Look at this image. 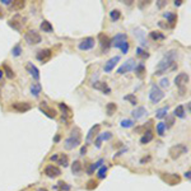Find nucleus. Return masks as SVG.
Wrapping results in <instances>:
<instances>
[{
    "instance_id": "nucleus-1",
    "label": "nucleus",
    "mask_w": 191,
    "mask_h": 191,
    "mask_svg": "<svg viewBox=\"0 0 191 191\" xmlns=\"http://www.w3.org/2000/svg\"><path fill=\"white\" fill-rule=\"evenodd\" d=\"M176 57H177V51L176 50L168 51V52L162 57V60L158 62L157 70H155V75H162L163 73H166L168 69L175 70V69L177 68V64H175Z\"/></svg>"
},
{
    "instance_id": "nucleus-2",
    "label": "nucleus",
    "mask_w": 191,
    "mask_h": 191,
    "mask_svg": "<svg viewBox=\"0 0 191 191\" xmlns=\"http://www.w3.org/2000/svg\"><path fill=\"white\" fill-rule=\"evenodd\" d=\"M111 46L115 48H120L122 54H127L129 52L130 45L127 42V36L126 33H117L115 34V37L111 40Z\"/></svg>"
},
{
    "instance_id": "nucleus-3",
    "label": "nucleus",
    "mask_w": 191,
    "mask_h": 191,
    "mask_svg": "<svg viewBox=\"0 0 191 191\" xmlns=\"http://www.w3.org/2000/svg\"><path fill=\"white\" fill-rule=\"evenodd\" d=\"M80 138H82V131L79 127H74L71 130L70 136L65 139L64 141V148L66 150H73L74 148H76L79 144H80Z\"/></svg>"
},
{
    "instance_id": "nucleus-4",
    "label": "nucleus",
    "mask_w": 191,
    "mask_h": 191,
    "mask_svg": "<svg viewBox=\"0 0 191 191\" xmlns=\"http://www.w3.org/2000/svg\"><path fill=\"white\" fill-rule=\"evenodd\" d=\"M164 98V93L157 84H152L150 92H149V99L152 103H158Z\"/></svg>"
},
{
    "instance_id": "nucleus-5",
    "label": "nucleus",
    "mask_w": 191,
    "mask_h": 191,
    "mask_svg": "<svg viewBox=\"0 0 191 191\" xmlns=\"http://www.w3.org/2000/svg\"><path fill=\"white\" fill-rule=\"evenodd\" d=\"M24 40H26V42L28 45H37V43H41L42 37H41V34L38 33L37 31L31 29L24 34Z\"/></svg>"
},
{
    "instance_id": "nucleus-6",
    "label": "nucleus",
    "mask_w": 191,
    "mask_h": 191,
    "mask_svg": "<svg viewBox=\"0 0 191 191\" xmlns=\"http://www.w3.org/2000/svg\"><path fill=\"white\" fill-rule=\"evenodd\" d=\"M135 66H136L135 59H129V60L125 62V64H122L119 69H117V74L122 75V74H125V73H129V71H131V70H134Z\"/></svg>"
},
{
    "instance_id": "nucleus-7",
    "label": "nucleus",
    "mask_w": 191,
    "mask_h": 191,
    "mask_svg": "<svg viewBox=\"0 0 191 191\" xmlns=\"http://www.w3.org/2000/svg\"><path fill=\"white\" fill-rule=\"evenodd\" d=\"M96 45V41L93 37H87L84 40H82L78 45V48L82 51H88V50H92Z\"/></svg>"
},
{
    "instance_id": "nucleus-8",
    "label": "nucleus",
    "mask_w": 191,
    "mask_h": 191,
    "mask_svg": "<svg viewBox=\"0 0 191 191\" xmlns=\"http://www.w3.org/2000/svg\"><path fill=\"white\" fill-rule=\"evenodd\" d=\"M187 147L186 145H183V144H177L176 147H173L171 148V150H169V154H171V157L173 159H176V158H178L181 154H185V153H187Z\"/></svg>"
},
{
    "instance_id": "nucleus-9",
    "label": "nucleus",
    "mask_w": 191,
    "mask_h": 191,
    "mask_svg": "<svg viewBox=\"0 0 191 191\" xmlns=\"http://www.w3.org/2000/svg\"><path fill=\"white\" fill-rule=\"evenodd\" d=\"M51 55H52V51L50 50V48H42V50H40L36 55L37 60L41 61L42 64H45L47 60H50L51 59Z\"/></svg>"
},
{
    "instance_id": "nucleus-10",
    "label": "nucleus",
    "mask_w": 191,
    "mask_h": 191,
    "mask_svg": "<svg viewBox=\"0 0 191 191\" xmlns=\"http://www.w3.org/2000/svg\"><path fill=\"white\" fill-rule=\"evenodd\" d=\"M45 175L47 177H50V178H54V177H59L61 175V169L56 167V166L54 164H48L46 166V168H45Z\"/></svg>"
},
{
    "instance_id": "nucleus-11",
    "label": "nucleus",
    "mask_w": 191,
    "mask_h": 191,
    "mask_svg": "<svg viewBox=\"0 0 191 191\" xmlns=\"http://www.w3.org/2000/svg\"><path fill=\"white\" fill-rule=\"evenodd\" d=\"M189 75L186 74V73H180L178 75H176V78H175V84L178 87V89L180 88H185L186 84L189 83Z\"/></svg>"
},
{
    "instance_id": "nucleus-12",
    "label": "nucleus",
    "mask_w": 191,
    "mask_h": 191,
    "mask_svg": "<svg viewBox=\"0 0 191 191\" xmlns=\"http://www.w3.org/2000/svg\"><path fill=\"white\" fill-rule=\"evenodd\" d=\"M98 38H99V43H101V47H102V51L103 52H107L108 48L111 47V40L103 33H99Z\"/></svg>"
},
{
    "instance_id": "nucleus-13",
    "label": "nucleus",
    "mask_w": 191,
    "mask_h": 191,
    "mask_svg": "<svg viewBox=\"0 0 191 191\" xmlns=\"http://www.w3.org/2000/svg\"><path fill=\"white\" fill-rule=\"evenodd\" d=\"M119 61H120V56H113V57H111L110 60L105 64V66H103V70H105V73H111V71H112Z\"/></svg>"
},
{
    "instance_id": "nucleus-14",
    "label": "nucleus",
    "mask_w": 191,
    "mask_h": 191,
    "mask_svg": "<svg viewBox=\"0 0 191 191\" xmlns=\"http://www.w3.org/2000/svg\"><path fill=\"white\" fill-rule=\"evenodd\" d=\"M92 87L94 89H97V91L103 92L105 94H110V93H111V88L107 85V83H105V82H94L92 84Z\"/></svg>"
},
{
    "instance_id": "nucleus-15",
    "label": "nucleus",
    "mask_w": 191,
    "mask_h": 191,
    "mask_svg": "<svg viewBox=\"0 0 191 191\" xmlns=\"http://www.w3.org/2000/svg\"><path fill=\"white\" fill-rule=\"evenodd\" d=\"M12 107L15 111H18V112H26V111H29L32 108V106H31L28 102H15V103H13Z\"/></svg>"
},
{
    "instance_id": "nucleus-16",
    "label": "nucleus",
    "mask_w": 191,
    "mask_h": 191,
    "mask_svg": "<svg viewBox=\"0 0 191 191\" xmlns=\"http://www.w3.org/2000/svg\"><path fill=\"white\" fill-rule=\"evenodd\" d=\"M26 69H27V71L29 73V75L32 76L34 80H38V79H40V70H38V69L34 66L33 62H28V64H27V66H26Z\"/></svg>"
},
{
    "instance_id": "nucleus-17",
    "label": "nucleus",
    "mask_w": 191,
    "mask_h": 191,
    "mask_svg": "<svg viewBox=\"0 0 191 191\" xmlns=\"http://www.w3.org/2000/svg\"><path fill=\"white\" fill-rule=\"evenodd\" d=\"M111 138H112V134H111L110 131H106V133H103V134H99L98 136H97L96 141H94L96 147H97V148H101V145H102V141L110 140Z\"/></svg>"
},
{
    "instance_id": "nucleus-18",
    "label": "nucleus",
    "mask_w": 191,
    "mask_h": 191,
    "mask_svg": "<svg viewBox=\"0 0 191 191\" xmlns=\"http://www.w3.org/2000/svg\"><path fill=\"white\" fill-rule=\"evenodd\" d=\"M101 129V125L99 124H96V125H93V126L89 129L88 131V134H87V138H85V141L87 143H89V141L92 140V138L94 136V135H98V131Z\"/></svg>"
},
{
    "instance_id": "nucleus-19",
    "label": "nucleus",
    "mask_w": 191,
    "mask_h": 191,
    "mask_svg": "<svg viewBox=\"0 0 191 191\" xmlns=\"http://www.w3.org/2000/svg\"><path fill=\"white\" fill-rule=\"evenodd\" d=\"M22 18H20V15H14L12 19H9V22L8 24L10 27H12L13 29H15V31H20V26H22V22H18V20H20Z\"/></svg>"
},
{
    "instance_id": "nucleus-20",
    "label": "nucleus",
    "mask_w": 191,
    "mask_h": 191,
    "mask_svg": "<svg viewBox=\"0 0 191 191\" xmlns=\"http://www.w3.org/2000/svg\"><path fill=\"white\" fill-rule=\"evenodd\" d=\"M163 17L167 19V22L169 24L168 27H169V28H172V27L175 26L176 20H177V14H176V13H171V12H164V13H163Z\"/></svg>"
},
{
    "instance_id": "nucleus-21",
    "label": "nucleus",
    "mask_w": 191,
    "mask_h": 191,
    "mask_svg": "<svg viewBox=\"0 0 191 191\" xmlns=\"http://www.w3.org/2000/svg\"><path fill=\"white\" fill-rule=\"evenodd\" d=\"M42 103H43V106H41L40 110L42 111V112L46 115L47 117H50V119H54V117L56 116V111H55L54 108H50V107L46 105V102H42Z\"/></svg>"
},
{
    "instance_id": "nucleus-22",
    "label": "nucleus",
    "mask_w": 191,
    "mask_h": 191,
    "mask_svg": "<svg viewBox=\"0 0 191 191\" xmlns=\"http://www.w3.org/2000/svg\"><path fill=\"white\" fill-rule=\"evenodd\" d=\"M131 115H133V117L135 120H139V119H141V117L144 116V115H147V108L143 106H140V107H136L133 112H131Z\"/></svg>"
},
{
    "instance_id": "nucleus-23",
    "label": "nucleus",
    "mask_w": 191,
    "mask_h": 191,
    "mask_svg": "<svg viewBox=\"0 0 191 191\" xmlns=\"http://www.w3.org/2000/svg\"><path fill=\"white\" fill-rule=\"evenodd\" d=\"M153 133H152V130H147L144 133V135L140 138V144H148V143H150V141L153 140Z\"/></svg>"
},
{
    "instance_id": "nucleus-24",
    "label": "nucleus",
    "mask_w": 191,
    "mask_h": 191,
    "mask_svg": "<svg viewBox=\"0 0 191 191\" xmlns=\"http://www.w3.org/2000/svg\"><path fill=\"white\" fill-rule=\"evenodd\" d=\"M82 163L79 162V161H74L73 162V164H71V172L74 173L75 176H80V173H82Z\"/></svg>"
},
{
    "instance_id": "nucleus-25",
    "label": "nucleus",
    "mask_w": 191,
    "mask_h": 191,
    "mask_svg": "<svg viewBox=\"0 0 191 191\" xmlns=\"http://www.w3.org/2000/svg\"><path fill=\"white\" fill-rule=\"evenodd\" d=\"M29 91H31V94H32L33 97H38L41 91H42V87H41L40 83H33V84L31 85Z\"/></svg>"
},
{
    "instance_id": "nucleus-26",
    "label": "nucleus",
    "mask_w": 191,
    "mask_h": 191,
    "mask_svg": "<svg viewBox=\"0 0 191 191\" xmlns=\"http://www.w3.org/2000/svg\"><path fill=\"white\" fill-rule=\"evenodd\" d=\"M40 28H41V31H42V32H46V33H51V32L54 31L52 24L48 22V20H42V23H41Z\"/></svg>"
},
{
    "instance_id": "nucleus-27",
    "label": "nucleus",
    "mask_w": 191,
    "mask_h": 191,
    "mask_svg": "<svg viewBox=\"0 0 191 191\" xmlns=\"http://www.w3.org/2000/svg\"><path fill=\"white\" fill-rule=\"evenodd\" d=\"M168 110H169L168 106L162 107V108L157 110V112H155V117H157V119H159V120L166 119V117H167V113H168Z\"/></svg>"
},
{
    "instance_id": "nucleus-28",
    "label": "nucleus",
    "mask_w": 191,
    "mask_h": 191,
    "mask_svg": "<svg viewBox=\"0 0 191 191\" xmlns=\"http://www.w3.org/2000/svg\"><path fill=\"white\" fill-rule=\"evenodd\" d=\"M134 34L138 37V40H139V42H140L143 46H148V43H147V40L144 38V32H141L140 29H134Z\"/></svg>"
},
{
    "instance_id": "nucleus-29",
    "label": "nucleus",
    "mask_w": 191,
    "mask_h": 191,
    "mask_svg": "<svg viewBox=\"0 0 191 191\" xmlns=\"http://www.w3.org/2000/svg\"><path fill=\"white\" fill-rule=\"evenodd\" d=\"M173 116L178 117V119H183V117H185V110H183L182 105H178L175 108V111H173Z\"/></svg>"
},
{
    "instance_id": "nucleus-30",
    "label": "nucleus",
    "mask_w": 191,
    "mask_h": 191,
    "mask_svg": "<svg viewBox=\"0 0 191 191\" xmlns=\"http://www.w3.org/2000/svg\"><path fill=\"white\" fill-rule=\"evenodd\" d=\"M56 163H57V164H60V166H62V167H68V166H69V158H68V155L59 154V158H57Z\"/></svg>"
},
{
    "instance_id": "nucleus-31",
    "label": "nucleus",
    "mask_w": 191,
    "mask_h": 191,
    "mask_svg": "<svg viewBox=\"0 0 191 191\" xmlns=\"http://www.w3.org/2000/svg\"><path fill=\"white\" fill-rule=\"evenodd\" d=\"M134 70H135V73H136L138 78H143V75L145 73V65L143 64V62H140V64H138L136 66H135Z\"/></svg>"
},
{
    "instance_id": "nucleus-32",
    "label": "nucleus",
    "mask_w": 191,
    "mask_h": 191,
    "mask_svg": "<svg viewBox=\"0 0 191 191\" xmlns=\"http://www.w3.org/2000/svg\"><path fill=\"white\" fill-rule=\"evenodd\" d=\"M149 36H150V38L153 41H158V40H164L166 36L161 32H158V31H152L150 33H149Z\"/></svg>"
},
{
    "instance_id": "nucleus-33",
    "label": "nucleus",
    "mask_w": 191,
    "mask_h": 191,
    "mask_svg": "<svg viewBox=\"0 0 191 191\" xmlns=\"http://www.w3.org/2000/svg\"><path fill=\"white\" fill-rule=\"evenodd\" d=\"M110 18L112 22H117L120 18H121V12L119 9H113L110 12Z\"/></svg>"
},
{
    "instance_id": "nucleus-34",
    "label": "nucleus",
    "mask_w": 191,
    "mask_h": 191,
    "mask_svg": "<svg viewBox=\"0 0 191 191\" xmlns=\"http://www.w3.org/2000/svg\"><path fill=\"white\" fill-rule=\"evenodd\" d=\"M116 110H117L116 103H113V102L107 103V106H106V112H107V115H108V116H112Z\"/></svg>"
},
{
    "instance_id": "nucleus-35",
    "label": "nucleus",
    "mask_w": 191,
    "mask_h": 191,
    "mask_svg": "<svg viewBox=\"0 0 191 191\" xmlns=\"http://www.w3.org/2000/svg\"><path fill=\"white\" fill-rule=\"evenodd\" d=\"M166 124L164 122H158L157 124V126H155V129H157V133H158V135L159 136H163L164 135V133H166Z\"/></svg>"
},
{
    "instance_id": "nucleus-36",
    "label": "nucleus",
    "mask_w": 191,
    "mask_h": 191,
    "mask_svg": "<svg viewBox=\"0 0 191 191\" xmlns=\"http://www.w3.org/2000/svg\"><path fill=\"white\" fill-rule=\"evenodd\" d=\"M136 56H139L140 59L145 60V59H148V57H149V54H148L145 50H143L141 47H136Z\"/></svg>"
},
{
    "instance_id": "nucleus-37",
    "label": "nucleus",
    "mask_w": 191,
    "mask_h": 191,
    "mask_svg": "<svg viewBox=\"0 0 191 191\" xmlns=\"http://www.w3.org/2000/svg\"><path fill=\"white\" fill-rule=\"evenodd\" d=\"M106 173H107V167L106 166H101L98 168V172H97V177H98L99 180H103L106 177Z\"/></svg>"
},
{
    "instance_id": "nucleus-38",
    "label": "nucleus",
    "mask_w": 191,
    "mask_h": 191,
    "mask_svg": "<svg viewBox=\"0 0 191 191\" xmlns=\"http://www.w3.org/2000/svg\"><path fill=\"white\" fill-rule=\"evenodd\" d=\"M22 46H20V45L18 43V45H15L14 47L12 48V55L14 57H18V56H20V54H22Z\"/></svg>"
},
{
    "instance_id": "nucleus-39",
    "label": "nucleus",
    "mask_w": 191,
    "mask_h": 191,
    "mask_svg": "<svg viewBox=\"0 0 191 191\" xmlns=\"http://www.w3.org/2000/svg\"><path fill=\"white\" fill-rule=\"evenodd\" d=\"M134 121L133 120H129V119H125V120H122L120 122V125H121V127H125V129H129V127H133L134 126Z\"/></svg>"
},
{
    "instance_id": "nucleus-40",
    "label": "nucleus",
    "mask_w": 191,
    "mask_h": 191,
    "mask_svg": "<svg viewBox=\"0 0 191 191\" xmlns=\"http://www.w3.org/2000/svg\"><path fill=\"white\" fill-rule=\"evenodd\" d=\"M3 68H4V73H5L6 78H9V79H13V78H14V71H13L12 69L8 66V65L4 64V65H3Z\"/></svg>"
},
{
    "instance_id": "nucleus-41",
    "label": "nucleus",
    "mask_w": 191,
    "mask_h": 191,
    "mask_svg": "<svg viewBox=\"0 0 191 191\" xmlns=\"http://www.w3.org/2000/svg\"><path fill=\"white\" fill-rule=\"evenodd\" d=\"M59 107H60V110L62 111V115H65V119H66V116L70 115V110H69V107L65 105V103H59Z\"/></svg>"
},
{
    "instance_id": "nucleus-42",
    "label": "nucleus",
    "mask_w": 191,
    "mask_h": 191,
    "mask_svg": "<svg viewBox=\"0 0 191 191\" xmlns=\"http://www.w3.org/2000/svg\"><path fill=\"white\" fill-rule=\"evenodd\" d=\"M124 99H125V101H129V102H130L133 106H135V105L138 103V99H136V97H135L134 94H127V96H125Z\"/></svg>"
},
{
    "instance_id": "nucleus-43",
    "label": "nucleus",
    "mask_w": 191,
    "mask_h": 191,
    "mask_svg": "<svg viewBox=\"0 0 191 191\" xmlns=\"http://www.w3.org/2000/svg\"><path fill=\"white\" fill-rule=\"evenodd\" d=\"M12 5H13V8L14 9H23L24 8V5H26V3L22 1V0H17V1H13L12 3Z\"/></svg>"
},
{
    "instance_id": "nucleus-44",
    "label": "nucleus",
    "mask_w": 191,
    "mask_h": 191,
    "mask_svg": "<svg viewBox=\"0 0 191 191\" xmlns=\"http://www.w3.org/2000/svg\"><path fill=\"white\" fill-rule=\"evenodd\" d=\"M57 189H61L62 191H70L71 186L68 185V183H65L64 181H60V182L57 183Z\"/></svg>"
},
{
    "instance_id": "nucleus-45",
    "label": "nucleus",
    "mask_w": 191,
    "mask_h": 191,
    "mask_svg": "<svg viewBox=\"0 0 191 191\" xmlns=\"http://www.w3.org/2000/svg\"><path fill=\"white\" fill-rule=\"evenodd\" d=\"M87 190H93V189H96L97 187V182L94 181V180H91V181H88L87 182Z\"/></svg>"
},
{
    "instance_id": "nucleus-46",
    "label": "nucleus",
    "mask_w": 191,
    "mask_h": 191,
    "mask_svg": "<svg viewBox=\"0 0 191 191\" xmlns=\"http://www.w3.org/2000/svg\"><path fill=\"white\" fill-rule=\"evenodd\" d=\"M103 163H105V159H99V161H97L96 163H93V167H94V171L96 169H98L103 164Z\"/></svg>"
},
{
    "instance_id": "nucleus-47",
    "label": "nucleus",
    "mask_w": 191,
    "mask_h": 191,
    "mask_svg": "<svg viewBox=\"0 0 191 191\" xmlns=\"http://www.w3.org/2000/svg\"><path fill=\"white\" fill-rule=\"evenodd\" d=\"M159 83H161V87H163V88H164V87L167 88V87H168V79L167 78L161 79V82H159Z\"/></svg>"
},
{
    "instance_id": "nucleus-48",
    "label": "nucleus",
    "mask_w": 191,
    "mask_h": 191,
    "mask_svg": "<svg viewBox=\"0 0 191 191\" xmlns=\"http://www.w3.org/2000/svg\"><path fill=\"white\" fill-rule=\"evenodd\" d=\"M164 5H167V1H163V0H161V1L157 3V6H158V8H162V6H164Z\"/></svg>"
},
{
    "instance_id": "nucleus-49",
    "label": "nucleus",
    "mask_w": 191,
    "mask_h": 191,
    "mask_svg": "<svg viewBox=\"0 0 191 191\" xmlns=\"http://www.w3.org/2000/svg\"><path fill=\"white\" fill-rule=\"evenodd\" d=\"M166 122H168V125L171 126V125H173V117H166ZM164 122V124H166Z\"/></svg>"
},
{
    "instance_id": "nucleus-50",
    "label": "nucleus",
    "mask_w": 191,
    "mask_h": 191,
    "mask_svg": "<svg viewBox=\"0 0 191 191\" xmlns=\"http://www.w3.org/2000/svg\"><path fill=\"white\" fill-rule=\"evenodd\" d=\"M1 3H3V4H4V5H12V0H1Z\"/></svg>"
},
{
    "instance_id": "nucleus-51",
    "label": "nucleus",
    "mask_w": 191,
    "mask_h": 191,
    "mask_svg": "<svg viewBox=\"0 0 191 191\" xmlns=\"http://www.w3.org/2000/svg\"><path fill=\"white\" fill-rule=\"evenodd\" d=\"M57 158H59V154H54V155H51V157H50V159H51L52 162H56Z\"/></svg>"
},
{
    "instance_id": "nucleus-52",
    "label": "nucleus",
    "mask_w": 191,
    "mask_h": 191,
    "mask_svg": "<svg viewBox=\"0 0 191 191\" xmlns=\"http://www.w3.org/2000/svg\"><path fill=\"white\" fill-rule=\"evenodd\" d=\"M87 153V147L84 145V147H82V149H80V155H84Z\"/></svg>"
},
{
    "instance_id": "nucleus-53",
    "label": "nucleus",
    "mask_w": 191,
    "mask_h": 191,
    "mask_svg": "<svg viewBox=\"0 0 191 191\" xmlns=\"http://www.w3.org/2000/svg\"><path fill=\"white\" fill-rule=\"evenodd\" d=\"M181 4H182L181 0H176V1H175V6H180Z\"/></svg>"
},
{
    "instance_id": "nucleus-54",
    "label": "nucleus",
    "mask_w": 191,
    "mask_h": 191,
    "mask_svg": "<svg viewBox=\"0 0 191 191\" xmlns=\"http://www.w3.org/2000/svg\"><path fill=\"white\" fill-rule=\"evenodd\" d=\"M59 140H60V135H56V136L54 138V141H55V143H57Z\"/></svg>"
},
{
    "instance_id": "nucleus-55",
    "label": "nucleus",
    "mask_w": 191,
    "mask_h": 191,
    "mask_svg": "<svg viewBox=\"0 0 191 191\" xmlns=\"http://www.w3.org/2000/svg\"><path fill=\"white\" fill-rule=\"evenodd\" d=\"M190 173H191L190 171H187V172L185 173V177H186V178H187V180H190Z\"/></svg>"
},
{
    "instance_id": "nucleus-56",
    "label": "nucleus",
    "mask_w": 191,
    "mask_h": 191,
    "mask_svg": "<svg viewBox=\"0 0 191 191\" xmlns=\"http://www.w3.org/2000/svg\"><path fill=\"white\" fill-rule=\"evenodd\" d=\"M3 75H4V71H3L1 69H0V80H1V79H3Z\"/></svg>"
},
{
    "instance_id": "nucleus-57",
    "label": "nucleus",
    "mask_w": 191,
    "mask_h": 191,
    "mask_svg": "<svg viewBox=\"0 0 191 191\" xmlns=\"http://www.w3.org/2000/svg\"><path fill=\"white\" fill-rule=\"evenodd\" d=\"M3 17H4V13H3V9H1V8H0V19H1V18H3Z\"/></svg>"
},
{
    "instance_id": "nucleus-58",
    "label": "nucleus",
    "mask_w": 191,
    "mask_h": 191,
    "mask_svg": "<svg viewBox=\"0 0 191 191\" xmlns=\"http://www.w3.org/2000/svg\"><path fill=\"white\" fill-rule=\"evenodd\" d=\"M187 112H190V102H187Z\"/></svg>"
},
{
    "instance_id": "nucleus-59",
    "label": "nucleus",
    "mask_w": 191,
    "mask_h": 191,
    "mask_svg": "<svg viewBox=\"0 0 191 191\" xmlns=\"http://www.w3.org/2000/svg\"><path fill=\"white\" fill-rule=\"evenodd\" d=\"M37 191H47V190H46V189H38Z\"/></svg>"
}]
</instances>
